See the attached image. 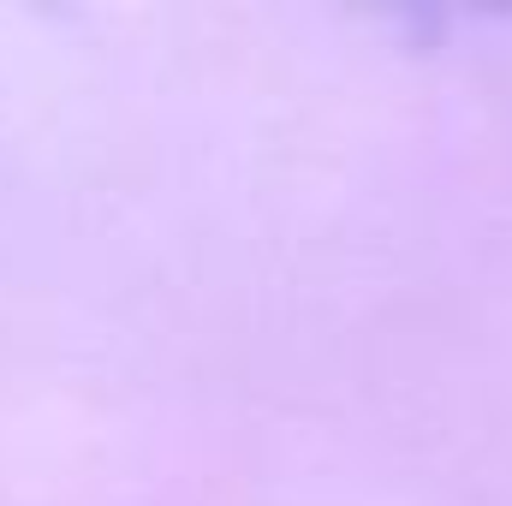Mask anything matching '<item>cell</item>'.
<instances>
[]
</instances>
